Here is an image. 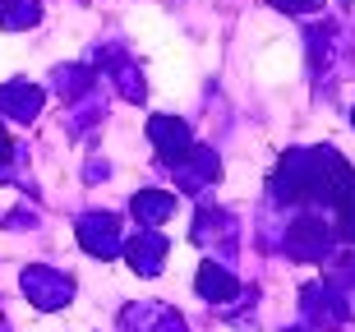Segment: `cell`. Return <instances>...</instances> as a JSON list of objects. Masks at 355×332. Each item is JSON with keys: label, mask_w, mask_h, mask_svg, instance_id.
<instances>
[{"label": "cell", "mask_w": 355, "mask_h": 332, "mask_svg": "<svg viewBox=\"0 0 355 332\" xmlns=\"http://www.w3.org/2000/svg\"><path fill=\"white\" fill-rule=\"evenodd\" d=\"M148 134H153V143L162 148V157H175V161H180L184 152L194 148V143H189V130H184L180 120H162V116H157L153 125H148Z\"/></svg>", "instance_id": "cell-1"}, {"label": "cell", "mask_w": 355, "mask_h": 332, "mask_svg": "<svg viewBox=\"0 0 355 332\" xmlns=\"http://www.w3.org/2000/svg\"><path fill=\"white\" fill-rule=\"evenodd\" d=\"M282 10H309V5H318V0H277Z\"/></svg>", "instance_id": "cell-2"}]
</instances>
